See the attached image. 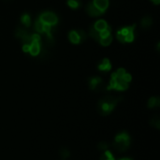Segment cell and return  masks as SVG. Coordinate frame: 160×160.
I'll return each instance as SVG.
<instances>
[{
	"label": "cell",
	"instance_id": "obj_20",
	"mask_svg": "<svg viewBox=\"0 0 160 160\" xmlns=\"http://www.w3.org/2000/svg\"><path fill=\"white\" fill-rule=\"evenodd\" d=\"M21 21L25 26H29L31 24V19L28 14H23L21 18Z\"/></svg>",
	"mask_w": 160,
	"mask_h": 160
},
{
	"label": "cell",
	"instance_id": "obj_16",
	"mask_svg": "<svg viewBox=\"0 0 160 160\" xmlns=\"http://www.w3.org/2000/svg\"><path fill=\"white\" fill-rule=\"evenodd\" d=\"M150 124H151V125L154 126L155 128L159 129L160 128V119H159L158 115L153 116V118L150 120Z\"/></svg>",
	"mask_w": 160,
	"mask_h": 160
},
{
	"label": "cell",
	"instance_id": "obj_32",
	"mask_svg": "<svg viewBox=\"0 0 160 160\" xmlns=\"http://www.w3.org/2000/svg\"><path fill=\"white\" fill-rule=\"evenodd\" d=\"M29 49H30V44H23V52L28 53Z\"/></svg>",
	"mask_w": 160,
	"mask_h": 160
},
{
	"label": "cell",
	"instance_id": "obj_34",
	"mask_svg": "<svg viewBox=\"0 0 160 160\" xmlns=\"http://www.w3.org/2000/svg\"><path fill=\"white\" fill-rule=\"evenodd\" d=\"M153 2H154L155 4H159V0H152Z\"/></svg>",
	"mask_w": 160,
	"mask_h": 160
},
{
	"label": "cell",
	"instance_id": "obj_22",
	"mask_svg": "<svg viewBox=\"0 0 160 160\" xmlns=\"http://www.w3.org/2000/svg\"><path fill=\"white\" fill-rule=\"evenodd\" d=\"M152 24V19L150 17H145L141 21V25L143 27H148Z\"/></svg>",
	"mask_w": 160,
	"mask_h": 160
},
{
	"label": "cell",
	"instance_id": "obj_4",
	"mask_svg": "<svg viewBox=\"0 0 160 160\" xmlns=\"http://www.w3.org/2000/svg\"><path fill=\"white\" fill-rule=\"evenodd\" d=\"M40 20L44 23V24H49V25H55L57 23V17L54 13L53 12H44L40 15Z\"/></svg>",
	"mask_w": 160,
	"mask_h": 160
},
{
	"label": "cell",
	"instance_id": "obj_23",
	"mask_svg": "<svg viewBox=\"0 0 160 160\" xmlns=\"http://www.w3.org/2000/svg\"><path fill=\"white\" fill-rule=\"evenodd\" d=\"M99 35H100V38H105V37L111 35V28H110V26H107L106 29L100 31L99 32Z\"/></svg>",
	"mask_w": 160,
	"mask_h": 160
},
{
	"label": "cell",
	"instance_id": "obj_21",
	"mask_svg": "<svg viewBox=\"0 0 160 160\" xmlns=\"http://www.w3.org/2000/svg\"><path fill=\"white\" fill-rule=\"evenodd\" d=\"M35 28L39 33H43V23L40 20H38L35 23Z\"/></svg>",
	"mask_w": 160,
	"mask_h": 160
},
{
	"label": "cell",
	"instance_id": "obj_31",
	"mask_svg": "<svg viewBox=\"0 0 160 160\" xmlns=\"http://www.w3.org/2000/svg\"><path fill=\"white\" fill-rule=\"evenodd\" d=\"M117 39H118V40H119V41H121V42H124V35H122L119 31H118V33H117Z\"/></svg>",
	"mask_w": 160,
	"mask_h": 160
},
{
	"label": "cell",
	"instance_id": "obj_19",
	"mask_svg": "<svg viewBox=\"0 0 160 160\" xmlns=\"http://www.w3.org/2000/svg\"><path fill=\"white\" fill-rule=\"evenodd\" d=\"M134 28H135V24H133V25H131V26H126V27H124L123 29H121L119 32L122 34V35H124V36H125L126 34H128L129 32H134Z\"/></svg>",
	"mask_w": 160,
	"mask_h": 160
},
{
	"label": "cell",
	"instance_id": "obj_13",
	"mask_svg": "<svg viewBox=\"0 0 160 160\" xmlns=\"http://www.w3.org/2000/svg\"><path fill=\"white\" fill-rule=\"evenodd\" d=\"M69 40L74 44H77V43L81 42L80 37H79V35H78V33L76 31H71L70 33L69 34Z\"/></svg>",
	"mask_w": 160,
	"mask_h": 160
},
{
	"label": "cell",
	"instance_id": "obj_33",
	"mask_svg": "<svg viewBox=\"0 0 160 160\" xmlns=\"http://www.w3.org/2000/svg\"><path fill=\"white\" fill-rule=\"evenodd\" d=\"M119 160H132V159L127 158V157H124V158H121V159H119Z\"/></svg>",
	"mask_w": 160,
	"mask_h": 160
},
{
	"label": "cell",
	"instance_id": "obj_24",
	"mask_svg": "<svg viewBox=\"0 0 160 160\" xmlns=\"http://www.w3.org/2000/svg\"><path fill=\"white\" fill-rule=\"evenodd\" d=\"M134 32H129L128 34H126L125 36H124V41H126V42H131V41H133V40H134Z\"/></svg>",
	"mask_w": 160,
	"mask_h": 160
},
{
	"label": "cell",
	"instance_id": "obj_6",
	"mask_svg": "<svg viewBox=\"0 0 160 160\" xmlns=\"http://www.w3.org/2000/svg\"><path fill=\"white\" fill-rule=\"evenodd\" d=\"M86 11H87V12H88V14H89L90 16H95H95H99L100 14L103 13L102 11H100L97 7H95V6L94 5L93 2H90V3L87 5Z\"/></svg>",
	"mask_w": 160,
	"mask_h": 160
},
{
	"label": "cell",
	"instance_id": "obj_7",
	"mask_svg": "<svg viewBox=\"0 0 160 160\" xmlns=\"http://www.w3.org/2000/svg\"><path fill=\"white\" fill-rule=\"evenodd\" d=\"M93 3L100 11L104 12L109 6V0H94Z\"/></svg>",
	"mask_w": 160,
	"mask_h": 160
},
{
	"label": "cell",
	"instance_id": "obj_15",
	"mask_svg": "<svg viewBox=\"0 0 160 160\" xmlns=\"http://www.w3.org/2000/svg\"><path fill=\"white\" fill-rule=\"evenodd\" d=\"M90 36L97 41H99L100 40V35H99V32L98 30H95V27H91L90 29Z\"/></svg>",
	"mask_w": 160,
	"mask_h": 160
},
{
	"label": "cell",
	"instance_id": "obj_8",
	"mask_svg": "<svg viewBox=\"0 0 160 160\" xmlns=\"http://www.w3.org/2000/svg\"><path fill=\"white\" fill-rule=\"evenodd\" d=\"M101 84H102V80L99 77H94L89 80V86H90V89L92 90H95L99 88Z\"/></svg>",
	"mask_w": 160,
	"mask_h": 160
},
{
	"label": "cell",
	"instance_id": "obj_30",
	"mask_svg": "<svg viewBox=\"0 0 160 160\" xmlns=\"http://www.w3.org/2000/svg\"><path fill=\"white\" fill-rule=\"evenodd\" d=\"M123 79L126 82H129L130 81H131V75L130 74H128V73H126L125 72V74L123 76Z\"/></svg>",
	"mask_w": 160,
	"mask_h": 160
},
{
	"label": "cell",
	"instance_id": "obj_3",
	"mask_svg": "<svg viewBox=\"0 0 160 160\" xmlns=\"http://www.w3.org/2000/svg\"><path fill=\"white\" fill-rule=\"evenodd\" d=\"M127 87H128V82H126L123 78L117 77L115 73H113L112 75V80H111L110 85L108 87L109 90L115 89L118 91H123V90L127 89Z\"/></svg>",
	"mask_w": 160,
	"mask_h": 160
},
{
	"label": "cell",
	"instance_id": "obj_17",
	"mask_svg": "<svg viewBox=\"0 0 160 160\" xmlns=\"http://www.w3.org/2000/svg\"><path fill=\"white\" fill-rule=\"evenodd\" d=\"M100 160H115V159H114L113 154H112L110 151L106 150V151L101 154Z\"/></svg>",
	"mask_w": 160,
	"mask_h": 160
},
{
	"label": "cell",
	"instance_id": "obj_29",
	"mask_svg": "<svg viewBox=\"0 0 160 160\" xmlns=\"http://www.w3.org/2000/svg\"><path fill=\"white\" fill-rule=\"evenodd\" d=\"M32 41H35V42H40V36L39 34H33L32 35Z\"/></svg>",
	"mask_w": 160,
	"mask_h": 160
},
{
	"label": "cell",
	"instance_id": "obj_9",
	"mask_svg": "<svg viewBox=\"0 0 160 160\" xmlns=\"http://www.w3.org/2000/svg\"><path fill=\"white\" fill-rule=\"evenodd\" d=\"M40 42H35V41H32L31 44H30V49H29V52L31 55L33 56H36L40 53Z\"/></svg>",
	"mask_w": 160,
	"mask_h": 160
},
{
	"label": "cell",
	"instance_id": "obj_5",
	"mask_svg": "<svg viewBox=\"0 0 160 160\" xmlns=\"http://www.w3.org/2000/svg\"><path fill=\"white\" fill-rule=\"evenodd\" d=\"M16 37L19 38L23 44H31L32 42V35H30L28 32H26L24 29L23 28H18L16 31Z\"/></svg>",
	"mask_w": 160,
	"mask_h": 160
},
{
	"label": "cell",
	"instance_id": "obj_1",
	"mask_svg": "<svg viewBox=\"0 0 160 160\" xmlns=\"http://www.w3.org/2000/svg\"><path fill=\"white\" fill-rule=\"evenodd\" d=\"M120 100H121V99H117V98L112 97V95L104 97L98 103L99 112L103 116H106V115L110 114L113 111V109L115 108V106L117 105V103Z\"/></svg>",
	"mask_w": 160,
	"mask_h": 160
},
{
	"label": "cell",
	"instance_id": "obj_11",
	"mask_svg": "<svg viewBox=\"0 0 160 160\" xmlns=\"http://www.w3.org/2000/svg\"><path fill=\"white\" fill-rule=\"evenodd\" d=\"M159 105H160V100L158 98H151L148 101V108L149 109L158 108Z\"/></svg>",
	"mask_w": 160,
	"mask_h": 160
},
{
	"label": "cell",
	"instance_id": "obj_25",
	"mask_svg": "<svg viewBox=\"0 0 160 160\" xmlns=\"http://www.w3.org/2000/svg\"><path fill=\"white\" fill-rule=\"evenodd\" d=\"M68 4L72 9H77L79 7V2L77 0H68Z\"/></svg>",
	"mask_w": 160,
	"mask_h": 160
},
{
	"label": "cell",
	"instance_id": "obj_27",
	"mask_svg": "<svg viewBox=\"0 0 160 160\" xmlns=\"http://www.w3.org/2000/svg\"><path fill=\"white\" fill-rule=\"evenodd\" d=\"M77 33H78L79 37H80L81 42H82V41H83V40L86 39V34H85V32H84V31H82V30H78Z\"/></svg>",
	"mask_w": 160,
	"mask_h": 160
},
{
	"label": "cell",
	"instance_id": "obj_26",
	"mask_svg": "<svg viewBox=\"0 0 160 160\" xmlns=\"http://www.w3.org/2000/svg\"><path fill=\"white\" fill-rule=\"evenodd\" d=\"M98 148H99V150H104V151H106V150H108V148H109V144H108L107 142H105V141H100V142L99 143V145H98Z\"/></svg>",
	"mask_w": 160,
	"mask_h": 160
},
{
	"label": "cell",
	"instance_id": "obj_12",
	"mask_svg": "<svg viewBox=\"0 0 160 160\" xmlns=\"http://www.w3.org/2000/svg\"><path fill=\"white\" fill-rule=\"evenodd\" d=\"M107 26H108V24H107V23L104 20H99V21H98L97 23H95V26L94 27H95V30H98L99 32H100V31L106 29Z\"/></svg>",
	"mask_w": 160,
	"mask_h": 160
},
{
	"label": "cell",
	"instance_id": "obj_10",
	"mask_svg": "<svg viewBox=\"0 0 160 160\" xmlns=\"http://www.w3.org/2000/svg\"><path fill=\"white\" fill-rule=\"evenodd\" d=\"M112 69V65L109 61V59H104L103 62L99 66V69L102 71H109Z\"/></svg>",
	"mask_w": 160,
	"mask_h": 160
},
{
	"label": "cell",
	"instance_id": "obj_28",
	"mask_svg": "<svg viewBox=\"0 0 160 160\" xmlns=\"http://www.w3.org/2000/svg\"><path fill=\"white\" fill-rule=\"evenodd\" d=\"M116 76L119 77V78H123V76L125 74V70L124 69H119L116 72H115Z\"/></svg>",
	"mask_w": 160,
	"mask_h": 160
},
{
	"label": "cell",
	"instance_id": "obj_2",
	"mask_svg": "<svg viewBox=\"0 0 160 160\" xmlns=\"http://www.w3.org/2000/svg\"><path fill=\"white\" fill-rule=\"evenodd\" d=\"M130 142L131 140L129 134L125 131H122L115 136L113 141V148L117 152H125L129 148Z\"/></svg>",
	"mask_w": 160,
	"mask_h": 160
},
{
	"label": "cell",
	"instance_id": "obj_18",
	"mask_svg": "<svg viewBox=\"0 0 160 160\" xmlns=\"http://www.w3.org/2000/svg\"><path fill=\"white\" fill-rule=\"evenodd\" d=\"M112 35H109V36H107V37H105V38H101L100 40H99L100 44L103 45V46H108V45H110V44L112 43Z\"/></svg>",
	"mask_w": 160,
	"mask_h": 160
},
{
	"label": "cell",
	"instance_id": "obj_14",
	"mask_svg": "<svg viewBox=\"0 0 160 160\" xmlns=\"http://www.w3.org/2000/svg\"><path fill=\"white\" fill-rule=\"evenodd\" d=\"M59 154H60V156H61V158H62L63 160H66V159H68V158L70 156V152H69V150L68 148L63 147V148L60 149Z\"/></svg>",
	"mask_w": 160,
	"mask_h": 160
}]
</instances>
